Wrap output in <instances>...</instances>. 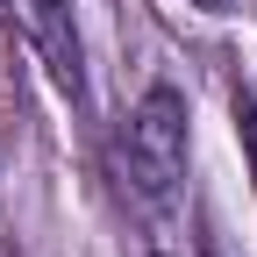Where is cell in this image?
<instances>
[{
  "mask_svg": "<svg viewBox=\"0 0 257 257\" xmlns=\"http://www.w3.org/2000/svg\"><path fill=\"white\" fill-rule=\"evenodd\" d=\"M186 8H200V15H229L236 0H186Z\"/></svg>",
  "mask_w": 257,
  "mask_h": 257,
  "instance_id": "277c9868",
  "label": "cell"
},
{
  "mask_svg": "<svg viewBox=\"0 0 257 257\" xmlns=\"http://www.w3.org/2000/svg\"><path fill=\"white\" fill-rule=\"evenodd\" d=\"M236 143H243V165H250V186H257V100L236 93Z\"/></svg>",
  "mask_w": 257,
  "mask_h": 257,
  "instance_id": "3957f363",
  "label": "cell"
},
{
  "mask_svg": "<svg viewBox=\"0 0 257 257\" xmlns=\"http://www.w3.org/2000/svg\"><path fill=\"white\" fill-rule=\"evenodd\" d=\"M150 257H172V250H150Z\"/></svg>",
  "mask_w": 257,
  "mask_h": 257,
  "instance_id": "5b68a950",
  "label": "cell"
},
{
  "mask_svg": "<svg viewBox=\"0 0 257 257\" xmlns=\"http://www.w3.org/2000/svg\"><path fill=\"white\" fill-rule=\"evenodd\" d=\"M0 22L36 50V64L50 72V86L72 107H86V43L72 22V0H0Z\"/></svg>",
  "mask_w": 257,
  "mask_h": 257,
  "instance_id": "7a4b0ae2",
  "label": "cell"
},
{
  "mask_svg": "<svg viewBox=\"0 0 257 257\" xmlns=\"http://www.w3.org/2000/svg\"><path fill=\"white\" fill-rule=\"evenodd\" d=\"M114 179L150 214H165L179 200V179H186V93L179 86L157 79L121 114V128H114Z\"/></svg>",
  "mask_w": 257,
  "mask_h": 257,
  "instance_id": "6da1fadb",
  "label": "cell"
}]
</instances>
